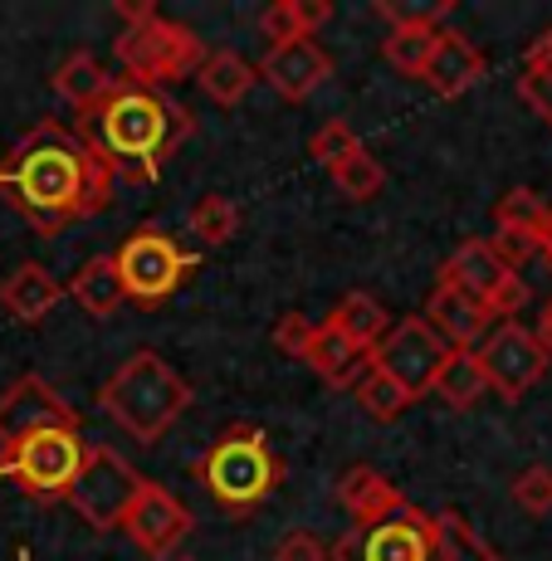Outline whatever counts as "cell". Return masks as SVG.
<instances>
[{"mask_svg": "<svg viewBox=\"0 0 552 561\" xmlns=\"http://www.w3.org/2000/svg\"><path fill=\"white\" fill-rule=\"evenodd\" d=\"M117 181L103 161L64 123H35L0 157V196L15 205L40 234H59L79 220H93L113 205Z\"/></svg>", "mask_w": 552, "mask_h": 561, "instance_id": "obj_1", "label": "cell"}, {"mask_svg": "<svg viewBox=\"0 0 552 561\" xmlns=\"http://www.w3.org/2000/svg\"><path fill=\"white\" fill-rule=\"evenodd\" d=\"M74 133L103 161V171L113 181H137V186H147V181H161V167L196 133V117H191V107L167 99V93H151L127 79H113V89L79 113Z\"/></svg>", "mask_w": 552, "mask_h": 561, "instance_id": "obj_2", "label": "cell"}, {"mask_svg": "<svg viewBox=\"0 0 552 561\" xmlns=\"http://www.w3.org/2000/svg\"><path fill=\"white\" fill-rule=\"evenodd\" d=\"M103 415L137 445H157L191 405V386L161 352H133L99 391Z\"/></svg>", "mask_w": 552, "mask_h": 561, "instance_id": "obj_3", "label": "cell"}, {"mask_svg": "<svg viewBox=\"0 0 552 561\" xmlns=\"http://www.w3.org/2000/svg\"><path fill=\"white\" fill-rule=\"evenodd\" d=\"M196 479L230 517H250L284 479V463L269 449V435L259 425H230L205 449Z\"/></svg>", "mask_w": 552, "mask_h": 561, "instance_id": "obj_4", "label": "cell"}, {"mask_svg": "<svg viewBox=\"0 0 552 561\" xmlns=\"http://www.w3.org/2000/svg\"><path fill=\"white\" fill-rule=\"evenodd\" d=\"M113 59H117V69H123L127 83L161 93L167 83H181L201 69L205 45L191 25L167 20L157 10V15L137 20V25H123V35L113 39Z\"/></svg>", "mask_w": 552, "mask_h": 561, "instance_id": "obj_5", "label": "cell"}, {"mask_svg": "<svg viewBox=\"0 0 552 561\" xmlns=\"http://www.w3.org/2000/svg\"><path fill=\"white\" fill-rule=\"evenodd\" d=\"M83 459H89V445L79 430H40V435L0 449V479H10L20 493L49 508V503L69 499Z\"/></svg>", "mask_w": 552, "mask_h": 561, "instance_id": "obj_6", "label": "cell"}, {"mask_svg": "<svg viewBox=\"0 0 552 561\" xmlns=\"http://www.w3.org/2000/svg\"><path fill=\"white\" fill-rule=\"evenodd\" d=\"M440 547H446V523L406 503L402 513L372 527H357V533L348 527L342 542L328 547V561H440Z\"/></svg>", "mask_w": 552, "mask_h": 561, "instance_id": "obj_7", "label": "cell"}, {"mask_svg": "<svg viewBox=\"0 0 552 561\" xmlns=\"http://www.w3.org/2000/svg\"><path fill=\"white\" fill-rule=\"evenodd\" d=\"M113 268L123 274L127 298H137V304H161V298H171L187 284V274H196L201 254H187L161 225H137V230L117 244Z\"/></svg>", "mask_w": 552, "mask_h": 561, "instance_id": "obj_8", "label": "cell"}, {"mask_svg": "<svg viewBox=\"0 0 552 561\" xmlns=\"http://www.w3.org/2000/svg\"><path fill=\"white\" fill-rule=\"evenodd\" d=\"M450 357L454 352L436 337V328L416 312V318L392 322V332L376 342L372 371H382L386 381H392L396 391L416 405V401H426V396H436V381H440V371H446Z\"/></svg>", "mask_w": 552, "mask_h": 561, "instance_id": "obj_9", "label": "cell"}, {"mask_svg": "<svg viewBox=\"0 0 552 561\" xmlns=\"http://www.w3.org/2000/svg\"><path fill=\"white\" fill-rule=\"evenodd\" d=\"M137 489H143V473L117 455L113 445H89V459H83L79 479H74L64 503H69L93 533H113V527H123Z\"/></svg>", "mask_w": 552, "mask_h": 561, "instance_id": "obj_10", "label": "cell"}, {"mask_svg": "<svg viewBox=\"0 0 552 561\" xmlns=\"http://www.w3.org/2000/svg\"><path fill=\"white\" fill-rule=\"evenodd\" d=\"M474 362H480L489 391H499L504 401H523L548 371V352L538 347L533 328H523L518 318L499 322V328L474 347Z\"/></svg>", "mask_w": 552, "mask_h": 561, "instance_id": "obj_11", "label": "cell"}, {"mask_svg": "<svg viewBox=\"0 0 552 561\" xmlns=\"http://www.w3.org/2000/svg\"><path fill=\"white\" fill-rule=\"evenodd\" d=\"M440 284L470 294L474 304H484L499 322H508L528 304V284L514 274V268H504L499 259H494L489 240H464L460 250L446 259V268H440Z\"/></svg>", "mask_w": 552, "mask_h": 561, "instance_id": "obj_12", "label": "cell"}, {"mask_svg": "<svg viewBox=\"0 0 552 561\" xmlns=\"http://www.w3.org/2000/svg\"><path fill=\"white\" fill-rule=\"evenodd\" d=\"M40 430H79V415L45 376H20L0 391V449L20 445Z\"/></svg>", "mask_w": 552, "mask_h": 561, "instance_id": "obj_13", "label": "cell"}, {"mask_svg": "<svg viewBox=\"0 0 552 561\" xmlns=\"http://www.w3.org/2000/svg\"><path fill=\"white\" fill-rule=\"evenodd\" d=\"M191 523H196V517H191V508L177 499V493L161 489V483H151V479H143L133 508H127V517H123V533L133 537V547L143 557L161 561V557H171L181 542H187Z\"/></svg>", "mask_w": 552, "mask_h": 561, "instance_id": "obj_14", "label": "cell"}, {"mask_svg": "<svg viewBox=\"0 0 552 561\" xmlns=\"http://www.w3.org/2000/svg\"><path fill=\"white\" fill-rule=\"evenodd\" d=\"M376 15L392 20L382 39V59L392 69H402L406 79H420L436 54V39H440V20L454 15V0H436V5H420V10H406V5H376Z\"/></svg>", "mask_w": 552, "mask_h": 561, "instance_id": "obj_15", "label": "cell"}, {"mask_svg": "<svg viewBox=\"0 0 552 561\" xmlns=\"http://www.w3.org/2000/svg\"><path fill=\"white\" fill-rule=\"evenodd\" d=\"M255 79L269 83L284 103H303L308 93H318L333 79V54L318 39H294V45L264 49V59L255 64Z\"/></svg>", "mask_w": 552, "mask_h": 561, "instance_id": "obj_16", "label": "cell"}, {"mask_svg": "<svg viewBox=\"0 0 552 561\" xmlns=\"http://www.w3.org/2000/svg\"><path fill=\"white\" fill-rule=\"evenodd\" d=\"M420 318L436 328V337L446 342L450 352H474L494 328H499V318H494L489 308L474 304V298L460 294V288L440 284V278H436V288H430L426 312H420Z\"/></svg>", "mask_w": 552, "mask_h": 561, "instance_id": "obj_17", "label": "cell"}, {"mask_svg": "<svg viewBox=\"0 0 552 561\" xmlns=\"http://www.w3.org/2000/svg\"><path fill=\"white\" fill-rule=\"evenodd\" d=\"M484 69H489V59H484V49L474 45L470 35H460V30H440L436 54H430V64H426L420 79L436 89V99H460V93H470L474 83L484 79Z\"/></svg>", "mask_w": 552, "mask_h": 561, "instance_id": "obj_18", "label": "cell"}, {"mask_svg": "<svg viewBox=\"0 0 552 561\" xmlns=\"http://www.w3.org/2000/svg\"><path fill=\"white\" fill-rule=\"evenodd\" d=\"M338 503H342V513H348V527L357 533V527H372V523H382V517L402 513L410 499L396 493V483L386 479L382 469H372V463H352V469L338 479Z\"/></svg>", "mask_w": 552, "mask_h": 561, "instance_id": "obj_19", "label": "cell"}, {"mask_svg": "<svg viewBox=\"0 0 552 561\" xmlns=\"http://www.w3.org/2000/svg\"><path fill=\"white\" fill-rule=\"evenodd\" d=\"M59 304H64V284L45 264H35V259L10 268L5 284H0V308H5L15 322H45Z\"/></svg>", "mask_w": 552, "mask_h": 561, "instance_id": "obj_20", "label": "cell"}, {"mask_svg": "<svg viewBox=\"0 0 552 561\" xmlns=\"http://www.w3.org/2000/svg\"><path fill=\"white\" fill-rule=\"evenodd\" d=\"M303 362H308L328 386H338V391H352V386L362 381L367 371H372V352L352 347V342L342 337L333 322H318V332H313V342H308V352H303Z\"/></svg>", "mask_w": 552, "mask_h": 561, "instance_id": "obj_21", "label": "cell"}, {"mask_svg": "<svg viewBox=\"0 0 552 561\" xmlns=\"http://www.w3.org/2000/svg\"><path fill=\"white\" fill-rule=\"evenodd\" d=\"M64 298H74L89 318H113L117 308L127 304V288H123V274L113 268V254H93L79 274L64 284Z\"/></svg>", "mask_w": 552, "mask_h": 561, "instance_id": "obj_22", "label": "cell"}, {"mask_svg": "<svg viewBox=\"0 0 552 561\" xmlns=\"http://www.w3.org/2000/svg\"><path fill=\"white\" fill-rule=\"evenodd\" d=\"M328 322L352 342V347H362V352H376V342L392 332V312L376 304L372 294H362V288H357V294H342L338 308L328 312Z\"/></svg>", "mask_w": 552, "mask_h": 561, "instance_id": "obj_23", "label": "cell"}, {"mask_svg": "<svg viewBox=\"0 0 552 561\" xmlns=\"http://www.w3.org/2000/svg\"><path fill=\"white\" fill-rule=\"evenodd\" d=\"M108 89H113V73H108L103 64H99V54H89V49H74L69 59L54 69V93H59V99L69 103L74 113L93 107Z\"/></svg>", "mask_w": 552, "mask_h": 561, "instance_id": "obj_24", "label": "cell"}, {"mask_svg": "<svg viewBox=\"0 0 552 561\" xmlns=\"http://www.w3.org/2000/svg\"><path fill=\"white\" fill-rule=\"evenodd\" d=\"M201 89H205V99H215L221 107H235V103H245L250 99V89H255V64L245 59V54H235V49H215V54H205V64H201Z\"/></svg>", "mask_w": 552, "mask_h": 561, "instance_id": "obj_25", "label": "cell"}, {"mask_svg": "<svg viewBox=\"0 0 552 561\" xmlns=\"http://www.w3.org/2000/svg\"><path fill=\"white\" fill-rule=\"evenodd\" d=\"M187 225L201 244L221 250V244H230L235 234H240V205H235L230 196H221V191H211V196H201L187 210Z\"/></svg>", "mask_w": 552, "mask_h": 561, "instance_id": "obj_26", "label": "cell"}, {"mask_svg": "<svg viewBox=\"0 0 552 561\" xmlns=\"http://www.w3.org/2000/svg\"><path fill=\"white\" fill-rule=\"evenodd\" d=\"M484 391H489V381H484L474 352H454V357L446 362V371H440V381H436V396L454 410H474L484 401Z\"/></svg>", "mask_w": 552, "mask_h": 561, "instance_id": "obj_27", "label": "cell"}, {"mask_svg": "<svg viewBox=\"0 0 552 561\" xmlns=\"http://www.w3.org/2000/svg\"><path fill=\"white\" fill-rule=\"evenodd\" d=\"M333 186H338L348 201H372V196H382L386 171L367 147H357L352 157H342L338 167H333Z\"/></svg>", "mask_w": 552, "mask_h": 561, "instance_id": "obj_28", "label": "cell"}, {"mask_svg": "<svg viewBox=\"0 0 552 561\" xmlns=\"http://www.w3.org/2000/svg\"><path fill=\"white\" fill-rule=\"evenodd\" d=\"M543 215H548L543 196H538V191H528V186L504 191L499 205H494V225H499V230L533 234V240H538V230H543Z\"/></svg>", "mask_w": 552, "mask_h": 561, "instance_id": "obj_29", "label": "cell"}, {"mask_svg": "<svg viewBox=\"0 0 552 561\" xmlns=\"http://www.w3.org/2000/svg\"><path fill=\"white\" fill-rule=\"evenodd\" d=\"M440 523H446V547H440V561H504L470 523H464V517L440 513Z\"/></svg>", "mask_w": 552, "mask_h": 561, "instance_id": "obj_30", "label": "cell"}, {"mask_svg": "<svg viewBox=\"0 0 552 561\" xmlns=\"http://www.w3.org/2000/svg\"><path fill=\"white\" fill-rule=\"evenodd\" d=\"M352 391H357V401H362L367 415H376V420H396L402 410H410V401H406L402 391H396L392 381H386L382 371H367L362 381L352 386Z\"/></svg>", "mask_w": 552, "mask_h": 561, "instance_id": "obj_31", "label": "cell"}, {"mask_svg": "<svg viewBox=\"0 0 552 561\" xmlns=\"http://www.w3.org/2000/svg\"><path fill=\"white\" fill-rule=\"evenodd\" d=\"M514 503L528 517L552 513V469H548V463H528V469L518 473V479H514Z\"/></svg>", "mask_w": 552, "mask_h": 561, "instance_id": "obj_32", "label": "cell"}, {"mask_svg": "<svg viewBox=\"0 0 552 561\" xmlns=\"http://www.w3.org/2000/svg\"><path fill=\"white\" fill-rule=\"evenodd\" d=\"M357 147H362V142H357V133H352L348 123H323L318 133L308 137V157L318 161V167H328V171L338 167L342 157H352Z\"/></svg>", "mask_w": 552, "mask_h": 561, "instance_id": "obj_33", "label": "cell"}, {"mask_svg": "<svg viewBox=\"0 0 552 561\" xmlns=\"http://www.w3.org/2000/svg\"><path fill=\"white\" fill-rule=\"evenodd\" d=\"M259 35L269 39V49H274V45H294V39H308V35H303V20H298L294 0H274V5L259 10Z\"/></svg>", "mask_w": 552, "mask_h": 561, "instance_id": "obj_34", "label": "cell"}, {"mask_svg": "<svg viewBox=\"0 0 552 561\" xmlns=\"http://www.w3.org/2000/svg\"><path fill=\"white\" fill-rule=\"evenodd\" d=\"M313 332H318V322H313L308 312H284V318L274 322V347L284 352V357H298V362H303V352H308Z\"/></svg>", "mask_w": 552, "mask_h": 561, "instance_id": "obj_35", "label": "cell"}, {"mask_svg": "<svg viewBox=\"0 0 552 561\" xmlns=\"http://www.w3.org/2000/svg\"><path fill=\"white\" fill-rule=\"evenodd\" d=\"M489 250H494V259H499L504 268H514V274H518V264H528V259L538 254V240H533V234H518V230H499L489 240Z\"/></svg>", "mask_w": 552, "mask_h": 561, "instance_id": "obj_36", "label": "cell"}, {"mask_svg": "<svg viewBox=\"0 0 552 561\" xmlns=\"http://www.w3.org/2000/svg\"><path fill=\"white\" fill-rule=\"evenodd\" d=\"M523 69H528V79H523V93L552 89V30H548V35H538V39H533V49H528Z\"/></svg>", "mask_w": 552, "mask_h": 561, "instance_id": "obj_37", "label": "cell"}, {"mask_svg": "<svg viewBox=\"0 0 552 561\" xmlns=\"http://www.w3.org/2000/svg\"><path fill=\"white\" fill-rule=\"evenodd\" d=\"M274 561H328V542H323L318 533H303V527H294V533L274 547Z\"/></svg>", "mask_w": 552, "mask_h": 561, "instance_id": "obj_38", "label": "cell"}, {"mask_svg": "<svg viewBox=\"0 0 552 561\" xmlns=\"http://www.w3.org/2000/svg\"><path fill=\"white\" fill-rule=\"evenodd\" d=\"M298 5V20H303V35L313 39V30L318 25H328L333 15H338V10H333V0H294Z\"/></svg>", "mask_w": 552, "mask_h": 561, "instance_id": "obj_39", "label": "cell"}, {"mask_svg": "<svg viewBox=\"0 0 552 561\" xmlns=\"http://www.w3.org/2000/svg\"><path fill=\"white\" fill-rule=\"evenodd\" d=\"M117 20H123V25H137V20H147V15H157V5H151V0H117Z\"/></svg>", "mask_w": 552, "mask_h": 561, "instance_id": "obj_40", "label": "cell"}, {"mask_svg": "<svg viewBox=\"0 0 552 561\" xmlns=\"http://www.w3.org/2000/svg\"><path fill=\"white\" fill-rule=\"evenodd\" d=\"M533 337H538V347L548 352V362H552V298L543 304V312H538V328H533Z\"/></svg>", "mask_w": 552, "mask_h": 561, "instance_id": "obj_41", "label": "cell"}, {"mask_svg": "<svg viewBox=\"0 0 552 561\" xmlns=\"http://www.w3.org/2000/svg\"><path fill=\"white\" fill-rule=\"evenodd\" d=\"M538 254H552V205L543 215V230H538Z\"/></svg>", "mask_w": 552, "mask_h": 561, "instance_id": "obj_42", "label": "cell"}, {"mask_svg": "<svg viewBox=\"0 0 552 561\" xmlns=\"http://www.w3.org/2000/svg\"><path fill=\"white\" fill-rule=\"evenodd\" d=\"M15 561H30V552H25V547H20V552H15Z\"/></svg>", "mask_w": 552, "mask_h": 561, "instance_id": "obj_43", "label": "cell"}, {"mask_svg": "<svg viewBox=\"0 0 552 561\" xmlns=\"http://www.w3.org/2000/svg\"><path fill=\"white\" fill-rule=\"evenodd\" d=\"M543 264H548V268H552V254H543Z\"/></svg>", "mask_w": 552, "mask_h": 561, "instance_id": "obj_44", "label": "cell"}, {"mask_svg": "<svg viewBox=\"0 0 552 561\" xmlns=\"http://www.w3.org/2000/svg\"><path fill=\"white\" fill-rule=\"evenodd\" d=\"M177 561H191V557H177Z\"/></svg>", "mask_w": 552, "mask_h": 561, "instance_id": "obj_45", "label": "cell"}]
</instances>
